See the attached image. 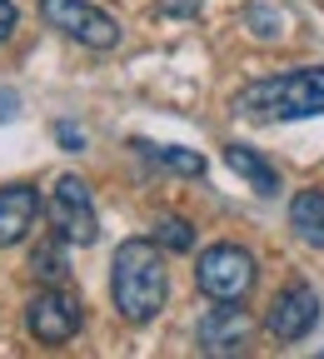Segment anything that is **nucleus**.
<instances>
[{"label": "nucleus", "mask_w": 324, "mask_h": 359, "mask_svg": "<svg viewBox=\"0 0 324 359\" xmlns=\"http://www.w3.org/2000/svg\"><path fill=\"white\" fill-rule=\"evenodd\" d=\"M110 299L125 325H150L170 299V269L155 240H125L110 264Z\"/></svg>", "instance_id": "f257e3e1"}, {"label": "nucleus", "mask_w": 324, "mask_h": 359, "mask_svg": "<svg viewBox=\"0 0 324 359\" xmlns=\"http://www.w3.org/2000/svg\"><path fill=\"white\" fill-rule=\"evenodd\" d=\"M235 110L245 120H259V125H285V120L324 115V65H304V70H285V75L245 85L235 95Z\"/></svg>", "instance_id": "f03ea898"}, {"label": "nucleus", "mask_w": 324, "mask_h": 359, "mask_svg": "<svg viewBox=\"0 0 324 359\" xmlns=\"http://www.w3.org/2000/svg\"><path fill=\"white\" fill-rule=\"evenodd\" d=\"M255 255L245 250V245H210L205 255H200V264H195V285H200V294L205 299H215V304H240V299H250V290H255Z\"/></svg>", "instance_id": "7ed1b4c3"}, {"label": "nucleus", "mask_w": 324, "mask_h": 359, "mask_svg": "<svg viewBox=\"0 0 324 359\" xmlns=\"http://www.w3.org/2000/svg\"><path fill=\"white\" fill-rule=\"evenodd\" d=\"M40 20L85 50H115L120 45V20L90 0H40Z\"/></svg>", "instance_id": "20e7f679"}, {"label": "nucleus", "mask_w": 324, "mask_h": 359, "mask_svg": "<svg viewBox=\"0 0 324 359\" xmlns=\"http://www.w3.org/2000/svg\"><path fill=\"white\" fill-rule=\"evenodd\" d=\"M50 224L65 245H95L100 235V215H95V195L80 175H60L50 190Z\"/></svg>", "instance_id": "39448f33"}, {"label": "nucleus", "mask_w": 324, "mask_h": 359, "mask_svg": "<svg viewBox=\"0 0 324 359\" xmlns=\"http://www.w3.org/2000/svg\"><path fill=\"white\" fill-rule=\"evenodd\" d=\"M80 325H85V314H80V299L75 294H65V290H40L30 304H25V330H30V339L35 344H70L75 334H80Z\"/></svg>", "instance_id": "423d86ee"}, {"label": "nucleus", "mask_w": 324, "mask_h": 359, "mask_svg": "<svg viewBox=\"0 0 324 359\" xmlns=\"http://www.w3.org/2000/svg\"><path fill=\"white\" fill-rule=\"evenodd\" d=\"M314 325H319V294L309 285H285L280 294L269 299V309H264V330L280 339V344L304 339Z\"/></svg>", "instance_id": "0eeeda50"}, {"label": "nucleus", "mask_w": 324, "mask_h": 359, "mask_svg": "<svg viewBox=\"0 0 324 359\" xmlns=\"http://www.w3.org/2000/svg\"><path fill=\"white\" fill-rule=\"evenodd\" d=\"M255 314L250 309H240V304H215L205 320H200V330H195V344H200V354H245L250 344H255Z\"/></svg>", "instance_id": "6e6552de"}, {"label": "nucleus", "mask_w": 324, "mask_h": 359, "mask_svg": "<svg viewBox=\"0 0 324 359\" xmlns=\"http://www.w3.org/2000/svg\"><path fill=\"white\" fill-rule=\"evenodd\" d=\"M40 215L35 185H0V250H11L30 235V224Z\"/></svg>", "instance_id": "1a4fd4ad"}, {"label": "nucleus", "mask_w": 324, "mask_h": 359, "mask_svg": "<svg viewBox=\"0 0 324 359\" xmlns=\"http://www.w3.org/2000/svg\"><path fill=\"white\" fill-rule=\"evenodd\" d=\"M224 165L235 170L240 180H250L259 195H280V170H274L259 150H250V145H224Z\"/></svg>", "instance_id": "9d476101"}, {"label": "nucleus", "mask_w": 324, "mask_h": 359, "mask_svg": "<svg viewBox=\"0 0 324 359\" xmlns=\"http://www.w3.org/2000/svg\"><path fill=\"white\" fill-rule=\"evenodd\" d=\"M290 224L304 245L324 250V190H299L290 200Z\"/></svg>", "instance_id": "9b49d317"}, {"label": "nucleus", "mask_w": 324, "mask_h": 359, "mask_svg": "<svg viewBox=\"0 0 324 359\" xmlns=\"http://www.w3.org/2000/svg\"><path fill=\"white\" fill-rule=\"evenodd\" d=\"M135 150H140L145 160H155V165H165V170H175V175H184V180H200V175H205V155H195V150L150 145V140H135Z\"/></svg>", "instance_id": "f8f14e48"}, {"label": "nucleus", "mask_w": 324, "mask_h": 359, "mask_svg": "<svg viewBox=\"0 0 324 359\" xmlns=\"http://www.w3.org/2000/svg\"><path fill=\"white\" fill-rule=\"evenodd\" d=\"M160 250H170V255H190L195 250V230H190V219H180V215H165L160 224H155V235H150Z\"/></svg>", "instance_id": "ddd939ff"}, {"label": "nucleus", "mask_w": 324, "mask_h": 359, "mask_svg": "<svg viewBox=\"0 0 324 359\" xmlns=\"http://www.w3.org/2000/svg\"><path fill=\"white\" fill-rule=\"evenodd\" d=\"M60 245H65V240L55 235V245H40V250H35V264H30V269H35V280H45V285L65 280V259H60Z\"/></svg>", "instance_id": "4468645a"}, {"label": "nucleus", "mask_w": 324, "mask_h": 359, "mask_svg": "<svg viewBox=\"0 0 324 359\" xmlns=\"http://www.w3.org/2000/svg\"><path fill=\"white\" fill-rule=\"evenodd\" d=\"M245 20H250V30H255V35H264V40H274V35H280V15H274V11L250 6V11H245Z\"/></svg>", "instance_id": "2eb2a0df"}, {"label": "nucleus", "mask_w": 324, "mask_h": 359, "mask_svg": "<svg viewBox=\"0 0 324 359\" xmlns=\"http://www.w3.org/2000/svg\"><path fill=\"white\" fill-rule=\"evenodd\" d=\"M20 25V11H15V0H0V45H6Z\"/></svg>", "instance_id": "dca6fc26"}, {"label": "nucleus", "mask_w": 324, "mask_h": 359, "mask_svg": "<svg viewBox=\"0 0 324 359\" xmlns=\"http://www.w3.org/2000/svg\"><path fill=\"white\" fill-rule=\"evenodd\" d=\"M55 135L65 140V150H85V145H80V130H75V125H55Z\"/></svg>", "instance_id": "f3484780"}, {"label": "nucleus", "mask_w": 324, "mask_h": 359, "mask_svg": "<svg viewBox=\"0 0 324 359\" xmlns=\"http://www.w3.org/2000/svg\"><path fill=\"white\" fill-rule=\"evenodd\" d=\"M0 120H15V90H0Z\"/></svg>", "instance_id": "a211bd4d"}]
</instances>
